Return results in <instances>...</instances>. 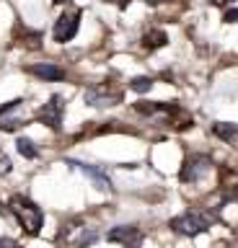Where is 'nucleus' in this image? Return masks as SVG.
<instances>
[{
    "label": "nucleus",
    "mask_w": 238,
    "mask_h": 248,
    "mask_svg": "<svg viewBox=\"0 0 238 248\" xmlns=\"http://www.w3.org/2000/svg\"><path fill=\"white\" fill-rule=\"evenodd\" d=\"M222 21H225V23H238V8H230V11H225Z\"/></svg>",
    "instance_id": "nucleus-16"
},
{
    "label": "nucleus",
    "mask_w": 238,
    "mask_h": 248,
    "mask_svg": "<svg viewBox=\"0 0 238 248\" xmlns=\"http://www.w3.org/2000/svg\"><path fill=\"white\" fill-rule=\"evenodd\" d=\"M0 248H21L16 240H11V238H0Z\"/></svg>",
    "instance_id": "nucleus-17"
},
{
    "label": "nucleus",
    "mask_w": 238,
    "mask_h": 248,
    "mask_svg": "<svg viewBox=\"0 0 238 248\" xmlns=\"http://www.w3.org/2000/svg\"><path fill=\"white\" fill-rule=\"evenodd\" d=\"M111 240V243H122L125 248H135V246H140L143 243V238H145V232L140 228H135V225H125V228H114L109 230V235H106Z\"/></svg>",
    "instance_id": "nucleus-7"
},
{
    "label": "nucleus",
    "mask_w": 238,
    "mask_h": 248,
    "mask_svg": "<svg viewBox=\"0 0 238 248\" xmlns=\"http://www.w3.org/2000/svg\"><path fill=\"white\" fill-rule=\"evenodd\" d=\"M119 98H122V93L109 91L106 85H96V88L86 91V104L88 106H114Z\"/></svg>",
    "instance_id": "nucleus-8"
},
{
    "label": "nucleus",
    "mask_w": 238,
    "mask_h": 248,
    "mask_svg": "<svg viewBox=\"0 0 238 248\" xmlns=\"http://www.w3.org/2000/svg\"><path fill=\"white\" fill-rule=\"evenodd\" d=\"M168 44V36H166V31H158V29H153L145 34V46L148 49H156V46H166Z\"/></svg>",
    "instance_id": "nucleus-12"
},
{
    "label": "nucleus",
    "mask_w": 238,
    "mask_h": 248,
    "mask_svg": "<svg viewBox=\"0 0 238 248\" xmlns=\"http://www.w3.org/2000/svg\"><path fill=\"white\" fill-rule=\"evenodd\" d=\"M129 88H132L135 93H148L150 88H153V80H150V78H135V80L132 83H129Z\"/></svg>",
    "instance_id": "nucleus-14"
},
{
    "label": "nucleus",
    "mask_w": 238,
    "mask_h": 248,
    "mask_svg": "<svg viewBox=\"0 0 238 248\" xmlns=\"http://www.w3.org/2000/svg\"><path fill=\"white\" fill-rule=\"evenodd\" d=\"M55 3H67V0H55Z\"/></svg>",
    "instance_id": "nucleus-20"
},
{
    "label": "nucleus",
    "mask_w": 238,
    "mask_h": 248,
    "mask_svg": "<svg viewBox=\"0 0 238 248\" xmlns=\"http://www.w3.org/2000/svg\"><path fill=\"white\" fill-rule=\"evenodd\" d=\"M70 166H73V168H80L83 173H86V176L91 178V181H94L96 189H101V191H111V181L106 178L104 170H98V168H94V166H88V163H80V160H70Z\"/></svg>",
    "instance_id": "nucleus-9"
},
{
    "label": "nucleus",
    "mask_w": 238,
    "mask_h": 248,
    "mask_svg": "<svg viewBox=\"0 0 238 248\" xmlns=\"http://www.w3.org/2000/svg\"><path fill=\"white\" fill-rule=\"evenodd\" d=\"M29 122V111H26V101L16 98L8 104L0 106V129L3 132H16Z\"/></svg>",
    "instance_id": "nucleus-3"
},
{
    "label": "nucleus",
    "mask_w": 238,
    "mask_h": 248,
    "mask_svg": "<svg viewBox=\"0 0 238 248\" xmlns=\"http://www.w3.org/2000/svg\"><path fill=\"white\" fill-rule=\"evenodd\" d=\"M0 212H3V207H0Z\"/></svg>",
    "instance_id": "nucleus-21"
},
{
    "label": "nucleus",
    "mask_w": 238,
    "mask_h": 248,
    "mask_svg": "<svg viewBox=\"0 0 238 248\" xmlns=\"http://www.w3.org/2000/svg\"><path fill=\"white\" fill-rule=\"evenodd\" d=\"M212 3H215V5H225L228 0H212Z\"/></svg>",
    "instance_id": "nucleus-19"
},
{
    "label": "nucleus",
    "mask_w": 238,
    "mask_h": 248,
    "mask_svg": "<svg viewBox=\"0 0 238 248\" xmlns=\"http://www.w3.org/2000/svg\"><path fill=\"white\" fill-rule=\"evenodd\" d=\"M78 29H80V11H70V13H63L55 21L52 36H55V42L65 44V42H70V39L78 34Z\"/></svg>",
    "instance_id": "nucleus-6"
},
{
    "label": "nucleus",
    "mask_w": 238,
    "mask_h": 248,
    "mask_svg": "<svg viewBox=\"0 0 238 248\" xmlns=\"http://www.w3.org/2000/svg\"><path fill=\"white\" fill-rule=\"evenodd\" d=\"M135 248H137V246H135Z\"/></svg>",
    "instance_id": "nucleus-23"
},
{
    "label": "nucleus",
    "mask_w": 238,
    "mask_h": 248,
    "mask_svg": "<svg viewBox=\"0 0 238 248\" xmlns=\"http://www.w3.org/2000/svg\"><path fill=\"white\" fill-rule=\"evenodd\" d=\"M32 73L36 78H42V80H63L65 78V70L63 67H57V65H49V62H42V65H34L32 67Z\"/></svg>",
    "instance_id": "nucleus-11"
},
{
    "label": "nucleus",
    "mask_w": 238,
    "mask_h": 248,
    "mask_svg": "<svg viewBox=\"0 0 238 248\" xmlns=\"http://www.w3.org/2000/svg\"><path fill=\"white\" fill-rule=\"evenodd\" d=\"M215 222V215L212 212H202V209H191V212H184V215H176L171 222V230L176 235H199V232L210 230V225Z\"/></svg>",
    "instance_id": "nucleus-2"
},
{
    "label": "nucleus",
    "mask_w": 238,
    "mask_h": 248,
    "mask_svg": "<svg viewBox=\"0 0 238 248\" xmlns=\"http://www.w3.org/2000/svg\"><path fill=\"white\" fill-rule=\"evenodd\" d=\"M8 207H11V212L16 215V220H18L21 228H24L26 235H39L42 225H44V215L34 202H29L26 197H11Z\"/></svg>",
    "instance_id": "nucleus-1"
},
{
    "label": "nucleus",
    "mask_w": 238,
    "mask_h": 248,
    "mask_svg": "<svg viewBox=\"0 0 238 248\" xmlns=\"http://www.w3.org/2000/svg\"><path fill=\"white\" fill-rule=\"evenodd\" d=\"M63 116H65V98L63 96H49V101L36 111V119L42 124H47L49 129L63 127Z\"/></svg>",
    "instance_id": "nucleus-5"
},
{
    "label": "nucleus",
    "mask_w": 238,
    "mask_h": 248,
    "mask_svg": "<svg viewBox=\"0 0 238 248\" xmlns=\"http://www.w3.org/2000/svg\"><path fill=\"white\" fill-rule=\"evenodd\" d=\"M212 135L220 137L225 145H230V147L238 150V124H233V122H215L212 124Z\"/></svg>",
    "instance_id": "nucleus-10"
},
{
    "label": "nucleus",
    "mask_w": 238,
    "mask_h": 248,
    "mask_svg": "<svg viewBox=\"0 0 238 248\" xmlns=\"http://www.w3.org/2000/svg\"><path fill=\"white\" fill-rule=\"evenodd\" d=\"M148 5H158V3H163V0H145Z\"/></svg>",
    "instance_id": "nucleus-18"
},
{
    "label": "nucleus",
    "mask_w": 238,
    "mask_h": 248,
    "mask_svg": "<svg viewBox=\"0 0 238 248\" xmlns=\"http://www.w3.org/2000/svg\"><path fill=\"white\" fill-rule=\"evenodd\" d=\"M11 168H13L11 158H8V155H5L3 150H0V176H8V173H11Z\"/></svg>",
    "instance_id": "nucleus-15"
},
{
    "label": "nucleus",
    "mask_w": 238,
    "mask_h": 248,
    "mask_svg": "<svg viewBox=\"0 0 238 248\" xmlns=\"http://www.w3.org/2000/svg\"><path fill=\"white\" fill-rule=\"evenodd\" d=\"M210 168H212V160L207 158V155H189L187 160H184V166L179 170V181L184 184H197V181H202V178L210 173Z\"/></svg>",
    "instance_id": "nucleus-4"
},
{
    "label": "nucleus",
    "mask_w": 238,
    "mask_h": 248,
    "mask_svg": "<svg viewBox=\"0 0 238 248\" xmlns=\"http://www.w3.org/2000/svg\"><path fill=\"white\" fill-rule=\"evenodd\" d=\"M228 3H230V0H228Z\"/></svg>",
    "instance_id": "nucleus-22"
},
{
    "label": "nucleus",
    "mask_w": 238,
    "mask_h": 248,
    "mask_svg": "<svg viewBox=\"0 0 238 248\" xmlns=\"http://www.w3.org/2000/svg\"><path fill=\"white\" fill-rule=\"evenodd\" d=\"M16 147H18V153L24 155V158H29V160L39 155V150H36V145H34V142H32V140H29V137H18Z\"/></svg>",
    "instance_id": "nucleus-13"
}]
</instances>
